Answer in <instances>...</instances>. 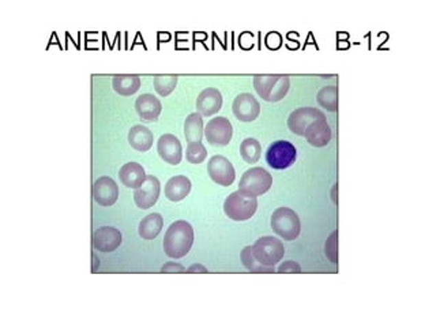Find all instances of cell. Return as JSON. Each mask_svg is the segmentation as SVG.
Returning a JSON list of instances; mask_svg holds the SVG:
<instances>
[{
    "mask_svg": "<svg viewBox=\"0 0 436 327\" xmlns=\"http://www.w3.org/2000/svg\"><path fill=\"white\" fill-rule=\"evenodd\" d=\"M165 196L171 202H180L183 201L191 191V181L188 177L179 174L171 177L165 184Z\"/></svg>",
    "mask_w": 436,
    "mask_h": 327,
    "instance_id": "cell-21",
    "label": "cell"
},
{
    "mask_svg": "<svg viewBox=\"0 0 436 327\" xmlns=\"http://www.w3.org/2000/svg\"><path fill=\"white\" fill-rule=\"evenodd\" d=\"M112 86L120 95H133L141 87V78L135 74H117L112 80Z\"/></svg>",
    "mask_w": 436,
    "mask_h": 327,
    "instance_id": "cell-23",
    "label": "cell"
},
{
    "mask_svg": "<svg viewBox=\"0 0 436 327\" xmlns=\"http://www.w3.org/2000/svg\"><path fill=\"white\" fill-rule=\"evenodd\" d=\"M240 258H242V262H243L244 267L249 269L250 271H254V273H274L275 271L274 267H266V266H263L255 259L251 247H246L242 251Z\"/></svg>",
    "mask_w": 436,
    "mask_h": 327,
    "instance_id": "cell-27",
    "label": "cell"
},
{
    "mask_svg": "<svg viewBox=\"0 0 436 327\" xmlns=\"http://www.w3.org/2000/svg\"><path fill=\"white\" fill-rule=\"evenodd\" d=\"M207 173L210 179L222 187H229L236 179V170L232 163L224 156H214L207 163Z\"/></svg>",
    "mask_w": 436,
    "mask_h": 327,
    "instance_id": "cell-10",
    "label": "cell"
},
{
    "mask_svg": "<svg viewBox=\"0 0 436 327\" xmlns=\"http://www.w3.org/2000/svg\"><path fill=\"white\" fill-rule=\"evenodd\" d=\"M203 137L211 146H227L229 145L233 137L232 123L224 116L213 117L206 124L203 130Z\"/></svg>",
    "mask_w": 436,
    "mask_h": 327,
    "instance_id": "cell-7",
    "label": "cell"
},
{
    "mask_svg": "<svg viewBox=\"0 0 436 327\" xmlns=\"http://www.w3.org/2000/svg\"><path fill=\"white\" fill-rule=\"evenodd\" d=\"M321 119H326V115L312 106H303V108H297L295 109L289 117H288V127L289 130L299 135V137H304L306 130L315 122L321 120Z\"/></svg>",
    "mask_w": 436,
    "mask_h": 327,
    "instance_id": "cell-9",
    "label": "cell"
},
{
    "mask_svg": "<svg viewBox=\"0 0 436 327\" xmlns=\"http://www.w3.org/2000/svg\"><path fill=\"white\" fill-rule=\"evenodd\" d=\"M301 271V267L297 262L295 260H288V262H284L278 269H277V273H300Z\"/></svg>",
    "mask_w": 436,
    "mask_h": 327,
    "instance_id": "cell-32",
    "label": "cell"
},
{
    "mask_svg": "<svg viewBox=\"0 0 436 327\" xmlns=\"http://www.w3.org/2000/svg\"><path fill=\"white\" fill-rule=\"evenodd\" d=\"M261 153V142L255 138H246L240 145V156L247 164L258 163Z\"/></svg>",
    "mask_w": 436,
    "mask_h": 327,
    "instance_id": "cell-26",
    "label": "cell"
},
{
    "mask_svg": "<svg viewBox=\"0 0 436 327\" xmlns=\"http://www.w3.org/2000/svg\"><path fill=\"white\" fill-rule=\"evenodd\" d=\"M253 248L255 259L266 267H275L285 255V247L281 240L273 236H263L258 239Z\"/></svg>",
    "mask_w": 436,
    "mask_h": 327,
    "instance_id": "cell-6",
    "label": "cell"
},
{
    "mask_svg": "<svg viewBox=\"0 0 436 327\" xmlns=\"http://www.w3.org/2000/svg\"><path fill=\"white\" fill-rule=\"evenodd\" d=\"M271 229L284 240H296L301 231V224L297 213L289 207H278L270 221Z\"/></svg>",
    "mask_w": 436,
    "mask_h": 327,
    "instance_id": "cell-4",
    "label": "cell"
},
{
    "mask_svg": "<svg viewBox=\"0 0 436 327\" xmlns=\"http://www.w3.org/2000/svg\"><path fill=\"white\" fill-rule=\"evenodd\" d=\"M177 80H179L177 76H174V74L154 76V80H153L154 89L161 97H168L174 91L176 84H177Z\"/></svg>",
    "mask_w": 436,
    "mask_h": 327,
    "instance_id": "cell-28",
    "label": "cell"
},
{
    "mask_svg": "<svg viewBox=\"0 0 436 327\" xmlns=\"http://www.w3.org/2000/svg\"><path fill=\"white\" fill-rule=\"evenodd\" d=\"M207 157V150L202 142H194L188 144L185 149V159L191 164H202Z\"/></svg>",
    "mask_w": 436,
    "mask_h": 327,
    "instance_id": "cell-29",
    "label": "cell"
},
{
    "mask_svg": "<svg viewBox=\"0 0 436 327\" xmlns=\"http://www.w3.org/2000/svg\"><path fill=\"white\" fill-rule=\"evenodd\" d=\"M164 228V218L160 213H152L142 218L139 223L138 234L145 240H153L156 239Z\"/></svg>",
    "mask_w": 436,
    "mask_h": 327,
    "instance_id": "cell-22",
    "label": "cell"
},
{
    "mask_svg": "<svg viewBox=\"0 0 436 327\" xmlns=\"http://www.w3.org/2000/svg\"><path fill=\"white\" fill-rule=\"evenodd\" d=\"M194 245V229L187 221H176L171 224L164 236V251L170 258H184Z\"/></svg>",
    "mask_w": 436,
    "mask_h": 327,
    "instance_id": "cell-1",
    "label": "cell"
},
{
    "mask_svg": "<svg viewBox=\"0 0 436 327\" xmlns=\"http://www.w3.org/2000/svg\"><path fill=\"white\" fill-rule=\"evenodd\" d=\"M222 108V94L216 87H207L196 98V112L202 116H213Z\"/></svg>",
    "mask_w": 436,
    "mask_h": 327,
    "instance_id": "cell-15",
    "label": "cell"
},
{
    "mask_svg": "<svg viewBox=\"0 0 436 327\" xmlns=\"http://www.w3.org/2000/svg\"><path fill=\"white\" fill-rule=\"evenodd\" d=\"M157 152L165 163L179 165L183 159V148L177 137L172 134H164L157 142Z\"/></svg>",
    "mask_w": 436,
    "mask_h": 327,
    "instance_id": "cell-16",
    "label": "cell"
},
{
    "mask_svg": "<svg viewBox=\"0 0 436 327\" xmlns=\"http://www.w3.org/2000/svg\"><path fill=\"white\" fill-rule=\"evenodd\" d=\"M153 141H154L153 133L145 126L137 124L131 127V130L128 131V144L131 145L133 149L138 152L145 153L150 150V148L153 146Z\"/></svg>",
    "mask_w": 436,
    "mask_h": 327,
    "instance_id": "cell-20",
    "label": "cell"
},
{
    "mask_svg": "<svg viewBox=\"0 0 436 327\" xmlns=\"http://www.w3.org/2000/svg\"><path fill=\"white\" fill-rule=\"evenodd\" d=\"M273 185V176L261 166H254L246 170L239 183V191L250 196L266 194Z\"/></svg>",
    "mask_w": 436,
    "mask_h": 327,
    "instance_id": "cell-5",
    "label": "cell"
},
{
    "mask_svg": "<svg viewBox=\"0 0 436 327\" xmlns=\"http://www.w3.org/2000/svg\"><path fill=\"white\" fill-rule=\"evenodd\" d=\"M135 109L141 120L144 122H156L161 115V101L153 94L145 93L141 94L135 101Z\"/></svg>",
    "mask_w": 436,
    "mask_h": 327,
    "instance_id": "cell-17",
    "label": "cell"
},
{
    "mask_svg": "<svg viewBox=\"0 0 436 327\" xmlns=\"http://www.w3.org/2000/svg\"><path fill=\"white\" fill-rule=\"evenodd\" d=\"M119 198V187L116 181L109 176L98 177L93 183V199L100 206H112Z\"/></svg>",
    "mask_w": 436,
    "mask_h": 327,
    "instance_id": "cell-13",
    "label": "cell"
},
{
    "mask_svg": "<svg viewBox=\"0 0 436 327\" xmlns=\"http://www.w3.org/2000/svg\"><path fill=\"white\" fill-rule=\"evenodd\" d=\"M123 242V236L119 229L113 227H101L93 234V248L101 252H113Z\"/></svg>",
    "mask_w": 436,
    "mask_h": 327,
    "instance_id": "cell-14",
    "label": "cell"
},
{
    "mask_svg": "<svg viewBox=\"0 0 436 327\" xmlns=\"http://www.w3.org/2000/svg\"><path fill=\"white\" fill-rule=\"evenodd\" d=\"M264 44L268 49H278L282 45V36L277 32H270L266 38H264Z\"/></svg>",
    "mask_w": 436,
    "mask_h": 327,
    "instance_id": "cell-31",
    "label": "cell"
},
{
    "mask_svg": "<svg viewBox=\"0 0 436 327\" xmlns=\"http://www.w3.org/2000/svg\"><path fill=\"white\" fill-rule=\"evenodd\" d=\"M318 104L328 109L329 112L339 111V87L337 86H325L318 91L317 95Z\"/></svg>",
    "mask_w": 436,
    "mask_h": 327,
    "instance_id": "cell-25",
    "label": "cell"
},
{
    "mask_svg": "<svg viewBox=\"0 0 436 327\" xmlns=\"http://www.w3.org/2000/svg\"><path fill=\"white\" fill-rule=\"evenodd\" d=\"M296 159L297 150L288 141H277L266 152V161L273 169H286L295 164Z\"/></svg>",
    "mask_w": 436,
    "mask_h": 327,
    "instance_id": "cell-8",
    "label": "cell"
},
{
    "mask_svg": "<svg viewBox=\"0 0 436 327\" xmlns=\"http://www.w3.org/2000/svg\"><path fill=\"white\" fill-rule=\"evenodd\" d=\"M337 235H339L337 231H334V232L329 236V239H328V242H326V245H325V253H326V256L330 259L332 263H337V262H339Z\"/></svg>",
    "mask_w": 436,
    "mask_h": 327,
    "instance_id": "cell-30",
    "label": "cell"
},
{
    "mask_svg": "<svg viewBox=\"0 0 436 327\" xmlns=\"http://www.w3.org/2000/svg\"><path fill=\"white\" fill-rule=\"evenodd\" d=\"M233 115L238 117V120L250 123L257 120V117L261 113V104L251 93H242L239 94L232 105Z\"/></svg>",
    "mask_w": 436,
    "mask_h": 327,
    "instance_id": "cell-12",
    "label": "cell"
},
{
    "mask_svg": "<svg viewBox=\"0 0 436 327\" xmlns=\"http://www.w3.org/2000/svg\"><path fill=\"white\" fill-rule=\"evenodd\" d=\"M203 116L198 112L187 116L184 123V135L188 144L200 142L203 138Z\"/></svg>",
    "mask_w": 436,
    "mask_h": 327,
    "instance_id": "cell-24",
    "label": "cell"
},
{
    "mask_svg": "<svg viewBox=\"0 0 436 327\" xmlns=\"http://www.w3.org/2000/svg\"><path fill=\"white\" fill-rule=\"evenodd\" d=\"M91 259H93V266H91V273H95V270H97V267L100 266V260H98V258H97V255L93 252L91 253Z\"/></svg>",
    "mask_w": 436,
    "mask_h": 327,
    "instance_id": "cell-35",
    "label": "cell"
},
{
    "mask_svg": "<svg viewBox=\"0 0 436 327\" xmlns=\"http://www.w3.org/2000/svg\"><path fill=\"white\" fill-rule=\"evenodd\" d=\"M333 137L332 128L328 124V119H321L312 123L304 133V138L314 148H325L330 144Z\"/></svg>",
    "mask_w": 436,
    "mask_h": 327,
    "instance_id": "cell-18",
    "label": "cell"
},
{
    "mask_svg": "<svg viewBox=\"0 0 436 327\" xmlns=\"http://www.w3.org/2000/svg\"><path fill=\"white\" fill-rule=\"evenodd\" d=\"M187 273H209L207 269L202 264H192L187 269Z\"/></svg>",
    "mask_w": 436,
    "mask_h": 327,
    "instance_id": "cell-34",
    "label": "cell"
},
{
    "mask_svg": "<svg viewBox=\"0 0 436 327\" xmlns=\"http://www.w3.org/2000/svg\"><path fill=\"white\" fill-rule=\"evenodd\" d=\"M161 271L163 273H183V271H185V267L181 266L180 263L170 262L161 267Z\"/></svg>",
    "mask_w": 436,
    "mask_h": 327,
    "instance_id": "cell-33",
    "label": "cell"
},
{
    "mask_svg": "<svg viewBox=\"0 0 436 327\" xmlns=\"http://www.w3.org/2000/svg\"><path fill=\"white\" fill-rule=\"evenodd\" d=\"M119 177H120V181L123 183V185L137 190L138 187H141L145 183L148 176H146L145 169L141 164L127 163L120 168Z\"/></svg>",
    "mask_w": 436,
    "mask_h": 327,
    "instance_id": "cell-19",
    "label": "cell"
},
{
    "mask_svg": "<svg viewBox=\"0 0 436 327\" xmlns=\"http://www.w3.org/2000/svg\"><path fill=\"white\" fill-rule=\"evenodd\" d=\"M160 191H161L160 180L153 174L148 176L145 183L134 191L135 205L142 210H148L153 207L156 202L159 201Z\"/></svg>",
    "mask_w": 436,
    "mask_h": 327,
    "instance_id": "cell-11",
    "label": "cell"
},
{
    "mask_svg": "<svg viewBox=\"0 0 436 327\" xmlns=\"http://www.w3.org/2000/svg\"><path fill=\"white\" fill-rule=\"evenodd\" d=\"M289 76L285 74H258L254 77V87L264 101L278 102L289 91Z\"/></svg>",
    "mask_w": 436,
    "mask_h": 327,
    "instance_id": "cell-2",
    "label": "cell"
},
{
    "mask_svg": "<svg viewBox=\"0 0 436 327\" xmlns=\"http://www.w3.org/2000/svg\"><path fill=\"white\" fill-rule=\"evenodd\" d=\"M258 209L257 196H250L242 191L232 192L224 202L225 214L233 221H247L250 220Z\"/></svg>",
    "mask_w": 436,
    "mask_h": 327,
    "instance_id": "cell-3",
    "label": "cell"
}]
</instances>
